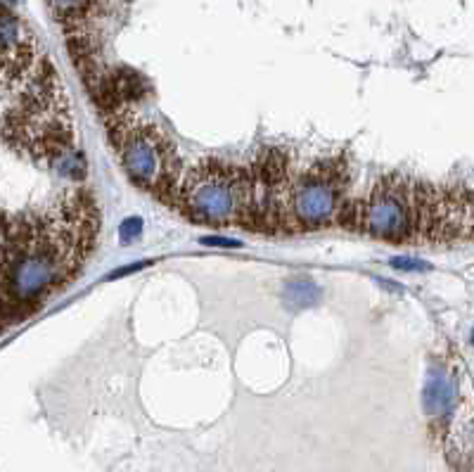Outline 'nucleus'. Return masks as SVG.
Listing matches in <instances>:
<instances>
[{
  "mask_svg": "<svg viewBox=\"0 0 474 472\" xmlns=\"http://www.w3.org/2000/svg\"><path fill=\"white\" fill-rule=\"evenodd\" d=\"M337 226L389 245H458L472 240L470 185H434L391 171L361 197H346Z\"/></svg>",
  "mask_w": 474,
  "mask_h": 472,
  "instance_id": "1",
  "label": "nucleus"
},
{
  "mask_svg": "<svg viewBox=\"0 0 474 472\" xmlns=\"http://www.w3.org/2000/svg\"><path fill=\"white\" fill-rule=\"evenodd\" d=\"M3 138L38 166H48L64 178L78 183L86 176V162L76 145L67 96L50 64H41V69L24 83L19 105H14L3 121Z\"/></svg>",
  "mask_w": 474,
  "mask_h": 472,
  "instance_id": "2",
  "label": "nucleus"
},
{
  "mask_svg": "<svg viewBox=\"0 0 474 472\" xmlns=\"http://www.w3.org/2000/svg\"><path fill=\"white\" fill-rule=\"evenodd\" d=\"M105 128L121 171L138 190L173 207L183 178V159L176 143L157 123L123 110L105 117Z\"/></svg>",
  "mask_w": 474,
  "mask_h": 472,
  "instance_id": "3",
  "label": "nucleus"
},
{
  "mask_svg": "<svg viewBox=\"0 0 474 472\" xmlns=\"http://www.w3.org/2000/svg\"><path fill=\"white\" fill-rule=\"evenodd\" d=\"M173 207L200 226H239L247 209V166L218 157L202 159L183 171Z\"/></svg>",
  "mask_w": 474,
  "mask_h": 472,
  "instance_id": "4",
  "label": "nucleus"
},
{
  "mask_svg": "<svg viewBox=\"0 0 474 472\" xmlns=\"http://www.w3.org/2000/svg\"><path fill=\"white\" fill-rule=\"evenodd\" d=\"M349 180L351 166L344 155L318 159L309 169L294 171L284 235L313 233L337 223L339 209L349 197Z\"/></svg>",
  "mask_w": 474,
  "mask_h": 472,
  "instance_id": "5",
  "label": "nucleus"
},
{
  "mask_svg": "<svg viewBox=\"0 0 474 472\" xmlns=\"http://www.w3.org/2000/svg\"><path fill=\"white\" fill-rule=\"evenodd\" d=\"M294 164L282 148L259 150L247 166V209L239 228L259 235H284Z\"/></svg>",
  "mask_w": 474,
  "mask_h": 472,
  "instance_id": "6",
  "label": "nucleus"
},
{
  "mask_svg": "<svg viewBox=\"0 0 474 472\" xmlns=\"http://www.w3.org/2000/svg\"><path fill=\"white\" fill-rule=\"evenodd\" d=\"M41 64L43 55L31 29L12 10L0 5V86H24Z\"/></svg>",
  "mask_w": 474,
  "mask_h": 472,
  "instance_id": "7",
  "label": "nucleus"
},
{
  "mask_svg": "<svg viewBox=\"0 0 474 472\" xmlns=\"http://www.w3.org/2000/svg\"><path fill=\"white\" fill-rule=\"evenodd\" d=\"M116 0H48L53 17L67 36H93V24L112 14Z\"/></svg>",
  "mask_w": 474,
  "mask_h": 472,
  "instance_id": "8",
  "label": "nucleus"
},
{
  "mask_svg": "<svg viewBox=\"0 0 474 472\" xmlns=\"http://www.w3.org/2000/svg\"><path fill=\"white\" fill-rule=\"evenodd\" d=\"M422 406L432 418H446L455 406V382L448 370L439 366L427 373L425 389H422Z\"/></svg>",
  "mask_w": 474,
  "mask_h": 472,
  "instance_id": "9",
  "label": "nucleus"
},
{
  "mask_svg": "<svg viewBox=\"0 0 474 472\" xmlns=\"http://www.w3.org/2000/svg\"><path fill=\"white\" fill-rule=\"evenodd\" d=\"M320 299V287L311 278H297L284 287V307L292 311H302L313 307Z\"/></svg>",
  "mask_w": 474,
  "mask_h": 472,
  "instance_id": "10",
  "label": "nucleus"
},
{
  "mask_svg": "<svg viewBox=\"0 0 474 472\" xmlns=\"http://www.w3.org/2000/svg\"><path fill=\"white\" fill-rule=\"evenodd\" d=\"M140 233H143V219H140V216H128V219L119 226V235H121L123 245L133 242V240Z\"/></svg>",
  "mask_w": 474,
  "mask_h": 472,
  "instance_id": "11",
  "label": "nucleus"
},
{
  "mask_svg": "<svg viewBox=\"0 0 474 472\" xmlns=\"http://www.w3.org/2000/svg\"><path fill=\"white\" fill-rule=\"evenodd\" d=\"M391 266L398 268V271H429V268H432L420 259H393Z\"/></svg>",
  "mask_w": 474,
  "mask_h": 472,
  "instance_id": "12",
  "label": "nucleus"
},
{
  "mask_svg": "<svg viewBox=\"0 0 474 472\" xmlns=\"http://www.w3.org/2000/svg\"><path fill=\"white\" fill-rule=\"evenodd\" d=\"M204 245H211V247H242V242H237V240H228V237H202Z\"/></svg>",
  "mask_w": 474,
  "mask_h": 472,
  "instance_id": "13",
  "label": "nucleus"
}]
</instances>
